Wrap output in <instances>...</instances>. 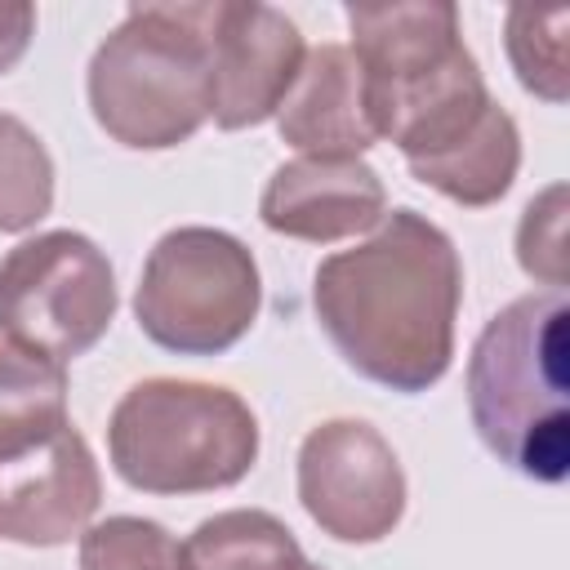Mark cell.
Returning a JSON list of instances; mask_svg holds the SVG:
<instances>
[{"mask_svg": "<svg viewBox=\"0 0 570 570\" xmlns=\"http://www.w3.org/2000/svg\"><path fill=\"white\" fill-rule=\"evenodd\" d=\"M463 263L454 240L401 205L374 236L334 249L312 272V307L334 352L370 383L419 396L454 361Z\"/></svg>", "mask_w": 570, "mask_h": 570, "instance_id": "obj_1", "label": "cell"}, {"mask_svg": "<svg viewBox=\"0 0 570 570\" xmlns=\"http://www.w3.org/2000/svg\"><path fill=\"white\" fill-rule=\"evenodd\" d=\"M347 27L370 129L374 138H387L405 165L445 151L490 111L494 98L463 45L454 4H347Z\"/></svg>", "mask_w": 570, "mask_h": 570, "instance_id": "obj_2", "label": "cell"}, {"mask_svg": "<svg viewBox=\"0 0 570 570\" xmlns=\"http://www.w3.org/2000/svg\"><path fill=\"white\" fill-rule=\"evenodd\" d=\"M468 419L512 472L557 485L570 472V303L539 289L494 312L468 356Z\"/></svg>", "mask_w": 570, "mask_h": 570, "instance_id": "obj_3", "label": "cell"}, {"mask_svg": "<svg viewBox=\"0 0 570 570\" xmlns=\"http://www.w3.org/2000/svg\"><path fill=\"white\" fill-rule=\"evenodd\" d=\"M214 0L129 4L94 49L85 98L98 129L129 151H169L209 120Z\"/></svg>", "mask_w": 570, "mask_h": 570, "instance_id": "obj_4", "label": "cell"}, {"mask_svg": "<svg viewBox=\"0 0 570 570\" xmlns=\"http://www.w3.org/2000/svg\"><path fill=\"white\" fill-rule=\"evenodd\" d=\"M258 419L223 383L142 379L107 419V459L129 490L205 494L227 490L258 463Z\"/></svg>", "mask_w": 570, "mask_h": 570, "instance_id": "obj_5", "label": "cell"}, {"mask_svg": "<svg viewBox=\"0 0 570 570\" xmlns=\"http://www.w3.org/2000/svg\"><path fill=\"white\" fill-rule=\"evenodd\" d=\"M263 307L254 249L205 223L165 232L138 272L134 321L174 356H223L236 347Z\"/></svg>", "mask_w": 570, "mask_h": 570, "instance_id": "obj_6", "label": "cell"}, {"mask_svg": "<svg viewBox=\"0 0 570 570\" xmlns=\"http://www.w3.org/2000/svg\"><path fill=\"white\" fill-rule=\"evenodd\" d=\"M116 303L111 258L85 232H40L0 258V338L58 365L111 330Z\"/></svg>", "mask_w": 570, "mask_h": 570, "instance_id": "obj_7", "label": "cell"}, {"mask_svg": "<svg viewBox=\"0 0 570 570\" xmlns=\"http://www.w3.org/2000/svg\"><path fill=\"white\" fill-rule=\"evenodd\" d=\"M294 490L321 534L338 543H379L405 517V468L365 419L316 423L298 445Z\"/></svg>", "mask_w": 570, "mask_h": 570, "instance_id": "obj_8", "label": "cell"}, {"mask_svg": "<svg viewBox=\"0 0 570 570\" xmlns=\"http://www.w3.org/2000/svg\"><path fill=\"white\" fill-rule=\"evenodd\" d=\"M303 58V31L281 9L258 0H214L209 120L218 129H254L272 120Z\"/></svg>", "mask_w": 570, "mask_h": 570, "instance_id": "obj_9", "label": "cell"}, {"mask_svg": "<svg viewBox=\"0 0 570 570\" xmlns=\"http://www.w3.org/2000/svg\"><path fill=\"white\" fill-rule=\"evenodd\" d=\"M102 472L89 441L67 423L36 450L0 463V539L18 548H58L94 525Z\"/></svg>", "mask_w": 570, "mask_h": 570, "instance_id": "obj_10", "label": "cell"}, {"mask_svg": "<svg viewBox=\"0 0 570 570\" xmlns=\"http://www.w3.org/2000/svg\"><path fill=\"white\" fill-rule=\"evenodd\" d=\"M383 214V178L361 156H294L272 169L258 196V218L267 232L312 245L361 236L379 227Z\"/></svg>", "mask_w": 570, "mask_h": 570, "instance_id": "obj_11", "label": "cell"}, {"mask_svg": "<svg viewBox=\"0 0 570 570\" xmlns=\"http://www.w3.org/2000/svg\"><path fill=\"white\" fill-rule=\"evenodd\" d=\"M281 142L298 156H361L379 138L365 116L361 67L347 45H316L307 49L285 102L276 107Z\"/></svg>", "mask_w": 570, "mask_h": 570, "instance_id": "obj_12", "label": "cell"}, {"mask_svg": "<svg viewBox=\"0 0 570 570\" xmlns=\"http://www.w3.org/2000/svg\"><path fill=\"white\" fill-rule=\"evenodd\" d=\"M517 169H521V129L499 102H490V111L445 151L428 160H410V174L423 187L468 209H485L503 200L508 187L517 183Z\"/></svg>", "mask_w": 570, "mask_h": 570, "instance_id": "obj_13", "label": "cell"}, {"mask_svg": "<svg viewBox=\"0 0 570 570\" xmlns=\"http://www.w3.org/2000/svg\"><path fill=\"white\" fill-rule=\"evenodd\" d=\"M67 365L0 338V463L67 428Z\"/></svg>", "mask_w": 570, "mask_h": 570, "instance_id": "obj_14", "label": "cell"}, {"mask_svg": "<svg viewBox=\"0 0 570 570\" xmlns=\"http://www.w3.org/2000/svg\"><path fill=\"white\" fill-rule=\"evenodd\" d=\"M187 570H303L294 530L263 508H227L187 534Z\"/></svg>", "mask_w": 570, "mask_h": 570, "instance_id": "obj_15", "label": "cell"}, {"mask_svg": "<svg viewBox=\"0 0 570 570\" xmlns=\"http://www.w3.org/2000/svg\"><path fill=\"white\" fill-rule=\"evenodd\" d=\"M53 209V156L45 138L0 111V232H31Z\"/></svg>", "mask_w": 570, "mask_h": 570, "instance_id": "obj_16", "label": "cell"}, {"mask_svg": "<svg viewBox=\"0 0 570 570\" xmlns=\"http://www.w3.org/2000/svg\"><path fill=\"white\" fill-rule=\"evenodd\" d=\"M566 27L570 9H534L512 4L503 18V49L525 94L561 107L570 98V71H566Z\"/></svg>", "mask_w": 570, "mask_h": 570, "instance_id": "obj_17", "label": "cell"}, {"mask_svg": "<svg viewBox=\"0 0 570 570\" xmlns=\"http://www.w3.org/2000/svg\"><path fill=\"white\" fill-rule=\"evenodd\" d=\"M80 570H187V548L151 517H107L80 534Z\"/></svg>", "mask_w": 570, "mask_h": 570, "instance_id": "obj_18", "label": "cell"}, {"mask_svg": "<svg viewBox=\"0 0 570 570\" xmlns=\"http://www.w3.org/2000/svg\"><path fill=\"white\" fill-rule=\"evenodd\" d=\"M566 183L543 187L517 223V263L530 281L548 285V289H566L570 272H566Z\"/></svg>", "mask_w": 570, "mask_h": 570, "instance_id": "obj_19", "label": "cell"}, {"mask_svg": "<svg viewBox=\"0 0 570 570\" xmlns=\"http://www.w3.org/2000/svg\"><path fill=\"white\" fill-rule=\"evenodd\" d=\"M36 36V4L27 0H4L0 4V76L22 62Z\"/></svg>", "mask_w": 570, "mask_h": 570, "instance_id": "obj_20", "label": "cell"}, {"mask_svg": "<svg viewBox=\"0 0 570 570\" xmlns=\"http://www.w3.org/2000/svg\"><path fill=\"white\" fill-rule=\"evenodd\" d=\"M303 570H321V566H316V561H307V566H303Z\"/></svg>", "mask_w": 570, "mask_h": 570, "instance_id": "obj_21", "label": "cell"}]
</instances>
